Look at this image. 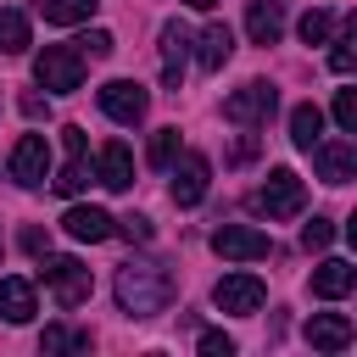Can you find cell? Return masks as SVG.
<instances>
[{"label": "cell", "mask_w": 357, "mask_h": 357, "mask_svg": "<svg viewBox=\"0 0 357 357\" xmlns=\"http://www.w3.org/2000/svg\"><path fill=\"white\" fill-rule=\"evenodd\" d=\"M173 296H178L173 268H162V262H123L117 268V307L128 318H156V312H167Z\"/></svg>", "instance_id": "cell-1"}, {"label": "cell", "mask_w": 357, "mask_h": 357, "mask_svg": "<svg viewBox=\"0 0 357 357\" xmlns=\"http://www.w3.org/2000/svg\"><path fill=\"white\" fill-rule=\"evenodd\" d=\"M301 206H307V184H301L290 167H273V173L251 190V212L268 218V223H284V218H296Z\"/></svg>", "instance_id": "cell-2"}, {"label": "cell", "mask_w": 357, "mask_h": 357, "mask_svg": "<svg viewBox=\"0 0 357 357\" xmlns=\"http://www.w3.org/2000/svg\"><path fill=\"white\" fill-rule=\"evenodd\" d=\"M33 78H39V89H50V95L84 89V50H78V45H45V50L33 56Z\"/></svg>", "instance_id": "cell-3"}, {"label": "cell", "mask_w": 357, "mask_h": 357, "mask_svg": "<svg viewBox=\"0 0 357 357\" xmlns=\"http://www.w3.org/2000/svg\"><path fill=\"white\" fill-rule=\"evenodd\" d=\"M39 279L50 284V296H56V307H84L89 301V290H95V279H89V268L78 262V257H50L45 251V268H39Z\"/></svg>", "instance_id": "cell-4"}, {"label": "cell", "mask_w": 357, "mask_h": 357, "mask_svg": "<svg viewBox=\"0 0 357 357\" xmlns=\"http://www.w3.org/2000/svg\"><path fill=\"white\" fill-rule=\"evenodd\" d=\"M212 251L229 257V262H262V257H273V240L262 229H251V223H218L212 229Z\"/></svg>", "instance_id": "cell-5"}, {"label": "cell", "mask_w": 357, "mask_h": 357, "mask_svg": "<svg viewBox=\"0 0 357 357\" xmlns=\"http://www.w3.org/2000/svg\"><path fill=\"white\" fill-rule=\"evenodd\" d=\"M273 106H279L273 84L251 78V84H240V89L223 100V117H229V123H240V128H257V123H268V117H273Z\"/></svg>", "instance_id": "cell-6"}, {"label": "cell", "mask_w": 357, "mask_h": 357, "mask_svg": "<svg viewBox=\"0 0 357 357\" xmlns=\"http://www.w3.org/2000/svg\"><path fill=\"white\" fill-rule=\"evenodd\" d=\"M100 112H106L112 123L134 128V123H145V112H151V95H145L134 78H112V84H100Z\"/></svg>", "instance_id": "cell-7"}, {"label": "cell", "mask_w": 357, "mask_h": 357, "mask_svg": "<svg viewBox=\"0 0 357 357\" xmlns=\"http://www.w3.org/2000/svg\"><path fill=\"white\" fill-rule=\"evenodd\" d=\"M212 301H218V312H240V318H251V312H262L268 284H262L257 273H223L218 290H212Z\"/></svg>", "instance_id": "cell-8"}, {"label": "cell", "mask_w": 357, "mask_h": 357, "mask_svg": "<svg viewBox=\"0 0 357 357\" xmlns=\"http://www.w3.org/2000/svg\"><path fill=\"white\" fill-rule=\"evenodd\" d=\"M61 139H67V167H61L50 184H56V195H84V184L95 178V173H89V134H84L78 123H67Z\"/></svg>", "instance_id": "cell-9"}, {"label": "cell", "mask_w": 357, "mask_h": 357, "mask_svg": "<svg viewBox=\"0 0 357 357\" xmlns=\"http://www.w3.org/2000/svg\"><path fill=\"white\" fill-rule=\"evenodd\" d=\"M11 178H17L22 190H39V184L50 178V145H45V134H22V139L11 145Z\"/></svg>", "instance_id": "cell-10"}, {"label": "cell", "mask_w": 357, "mask_h": 357, "mask_svg": "<svg viewBox=\"0 0 357 357\" xmlns=\"http://www.w3.org/2000/svg\"><path fill=\"white\" fill-rule=\"evenodd\" d=\"M206 184H212V162L201 151H178V167H173V206H201L206 201Z\"/></svg>", "instance_id": "cell-11"}, {"label": "cell", "mask_w": 357, "mask_h": 357, "mask_svg": "<svg viewBox=\"0 0 357 357\" xmlns=\"http://www.w3.org/2000/svg\"><path fill=\"white\" fill-rule=\"evenodd\" d=\"M312 162H318V178L324 184H351L357 178V145L351 139H318L312 145Z\"/></svg>", "instance_id": "cell-12"}, {"label": "cell", "mask_w": 357, "mask_h": 357, "mask_svg": "<svg viewBox=\"0 0 357 357\" xmlns=\"http://www.w3.org/2000/svg\"><path fill=\"white\" fill-rule=\"evenodd\" d=\"M184 61H190V33H184V22H162V84H167V89L184 84Z\"/></svg>", "instance_id": "cell-13"}, {"label": "cell", "mask_w": 357, "mask_h": 357, "mask_svg": "<svg viewBox=\"0 0 357 357\" xmlns=\"http://www.w3.org/2000/svg\"><path fill=\"white\" fill-rule=\"evenodd\" d=\"M95 178H100L106 190H128V184H134V156H128L123 139H106V145H100V156H95Z\"/></svg>", "instance_id": "cell-14"}, {"label": "cell", "mask_w": 357, "mask_h": 357, "mask_svg": "<svg viewBox=\"0 0 357 357\" xmlns=\"http://www.w3.org/2000/svg\"><path fill=\"white\" fill-rule=\"evenodd\" d=\"M351 284H357V268L346 257H329V262L312 268V296L318 301H340V296H351Z\"/></svg>", "instance_id": "cell-15"}, {"label": "cell", "mask_w": 357, "mask_h": 357, "mask_svg": "<svg viewBox=\"0 0 357 357\" xmlns=\"http://www.w3.org/2000/svg\"><path fill=\"white\" fill-rule=\"evenodd\" d=\"M307 340L318 351H346L351 346V318L346 312H312L307 318Z\"/></svg>", "instance_id": "cell-16"}, {"label": "cell", "mask_w": 357, "mask_h": 357, "mask_svg": "<svg viewBox=\"0 0 357 357\" xmlns=\"http://www.w3.org/2000/svg\"><path fill=\"white\" fill-rule=\"evenodd\" d=\"M245 33H251V45H279V33H284L279 0H251L245 6Z\"/></svg>", "instance_id": "cell-17"}, {"label": "cell", "mask_w": 357, "mask_h": 357, "mask_svg": "<svg viewBox=\"0 0 357 357\" xmlns=\"http://www.w3.org/2000/svg\"><path fill=\"white\" fill-rule=\"evenodd\" d=\"M229 56H234V33H229L223 22H206V28H201V39H195V61H201L206 73H218Z\"/></svg>", "instance_id": "cell-18"}, {"label": "cell", "mask_w": 357, "mask_h": 357, "mask_svg": "<svg viewBox=\"0 0 357 357\" xmlns=\"http://www.w3.org/2000/svg\"><path fill=\"white\" fill-rule=\"evenodd\" d=\"M61 229L73 234V240H106L112 234V212H100V206H67V218H61Z\"/></svg>", "instance_id": "cell-19"}, {"label": "cell", "mask_w": 357, "mask_h": 357, "mask_svg": "<svg viewBox=\"0 0 357 357\" xmlns=\"http://www.w3.org/2000/svg\"><path fill=\"white\" fill-rule=\"evenodd\" d=\"M39 307H33V284L28 279H0V318L6 324H28Z\"/></svg>", "instance_id": "cell-20"}, {"label": "cell", "mask_w": 357, "mask_h": 357, "mask_svg": "<svg viewBox=\"0 0 357 357\" xmlns=\"http://www.w3.org/2000/svg\"><path fill=\"white\" fill-rule=\"evenodd\" d=\"M290 139H296V151H312V145L324 139V112H318L312 100H301V106L290 112Z\"/></svg>", "instance_id": "cell-21"}, {"label": "cell", "mask_w": 357, "mask_h": 357, "mask_svg": "<svg viewBox=\"0 0 357 357\" xmlns=\"http://www.w3.org/2000/svg\"><path fill=\"white\" fill-rule=\"evenodd\" d=\"M33 11H39L45 22L73 28V22H89V17H95V0H33Z\"/></svg>", "instance_id": "cell-22"}, {"label": "cell", "mask_w": 357, "mask_h": 357, "mask_svg": "<svg viewBox=\"0 0 357 357\" xmlns=\"http://www.w3.org/2000/svg\"><path fill=\"white\" fill-rule=\"evenodd\" d=\"M28 50V17L0 6V56H22Z\"/></svg>", "instance_id": "cell-23"}, {"label": "cell", "mask_w": 357, "mask_h": 357, "mask_svg": "<svg viewBox=\"0 0 357 357\" xmlns=\"http://www.w3.org/2000/svg\"><path fill=\"white\" fill-rule=\"evenodd\" d=\"M39 351H89V335H84V329H61V324H56V329H45V335H39Z\"/></svg>", "instance_id": "cell-24"}, {"label": "cell", "mask_w": 357, "mask_h": 357, "mask_svg": "<svg viewBox=\"0 0 357 357\" xmlns=\"http://www.w3.org/2000/svg\"><path fill=\"white\" fill-rule=\"evenodd\" d=\"M351 45H357V22H346V28H340V39H335V50H329V67H335L340 78H346V73H351V61H357V56H351Z\"/></svg>", "instance_id": "cell-25"}, {"label": "cell", "mask_w": 357, "mask_h": 357, "mask_svg": "<svg viewBox=\"0 0 357 357\" xmlns=\"http://www.w3.org/2000/svg\"><path fill=\"white\" fill-rule=\"evenodd\" d=\"M178 156V128H156L151 134V167H173Z\"/></svg>", "instance_id": "cell-26"}, {"label": "cell", "mask_w": 357, "mask_h": 357, "mask_svg": "<svg viewBox=\"0 0 357 357\" xmlns=\"http://www.w3.org/2000/svg\"><path fill=\"white\" fill-rule=\"evenodd\" d=\"M112 234H123V240H134V245H145L156 229H151V218L145 212H128V218H112Z\"/></svg>", "instance_id": "cell-27"}, {"label": "cell", "mask_w": 357, "mask_h": 357, "mask_svg": "<svg viewBox=\"0 0 357 357\" xmlns=\"http://www.w3.org/2000/svg\"><path fill=\"white\" fill-rule=\"evenodd\" d=\"M78 50H84V61H89V56H95V61H106V56L117 50V39H112L106 28H89V33L78 39Z\"/></svg>", "instance_id": "cell-28"}, {"label": "cell", "mask_w": 357, "mask_h": 357, "mask_svg": "<svg viewBox=\"0 0 357 357\" xmlns=\"http://www.w3.org/2000/svg\"><path fill=\"white\" fill-rule=\"evenodd\" d=\"M329 240H335V223H329V218L301 223V245H307V251H329Z\"/></svg>", "instance_id": "cell-29"}, {"label": "cell", "mask_w": 357, "mask_h": 357, "mask_svg": "<svg viewBox=\"0 0 357 357\" xmlns=\"http://www.w3.org/2000/svg\"><path fill=\"white\" fill-rule=\"evenodd\" d=\"M335 123H340V134H357V89L335 95Z\"/></svg>", "instance_id": "cell-30"}, {"label": "cell", "mask_w": 357, "mask_h": 357, "mask_svg": "<svg viewBox=\"0 0 357 357\" xmlns=\"http://www.w3.org/2000/svg\"><path fill=\"white\" fill-rule=\"evenodd\" d=\"M301 39H307V45H324V39H329V11L312 6V11L301 17Z\"/></svg>", "instance_id": "cell-31"}, {"label": "cell", "mask_w": 357, "mask_h": 357, "mask_svg": "<svg viewBox=\"0 0 357 357\" xmlns=\"http://www.w3.org/2000/svg\"><path fill=\"white\" fill-rule=\"evenodd\" d=\"M195 346H201V357H229V351H234V340H229L223 329H206Z\"/></svg>", "instance_id": "cell-32"}, {"label": "cell", "mask_w": 357, "mask_h": 357, "mask_svg": "<svg viewBox=\"0 0 357 357\" xmlns=\"http://www.w3.org/2000/svg\"><path fill=\"white\" fill-rule=\"evenodd\" d=\"M22 251H28V257H45V251H50V234H45V229H22Z\"/></svg>", "instance_id": "cell-33"}, {"label": "cell", "mask_w": 357, "mask_h": 357, "mask_svg": "<svg viewBox=\"0 0 357 357\" xmlns=\"http://www.w3.org/2000/svg\"><path fill=\"white\" fill-rule=\"evenodd\" d=\"M50 112V100H39V95H22V117H45Z\"/></svg>", "instance_id": "cell-34"}, {"label": "cell", "mask_w": 357, "mask_h": 357, "mask_svg": "<svg viewBox=\"0 0 357 357\" xmlns=\"http://www.w3.org/2000/svg\"><path fill=\"white\" fill-rule=\"evenodd\" d=\"M184 6H190V11H212L218 0H184Z\"/></svg>", "instance_id": "cell-35"}, {"label": "cell", "mask_w": 357, "mask_h": 357, "mask_svg": "<svg viewBox=\"0 0 357 357\" xmlns=\"http://www.w3.org/2000/svg\"><path fill=\"white\" fill-rule=\"evenodd\" d=\"M0 251H6V245H0Z\"/></svg>", "instance_id": "cell-36"}]
</instances>
